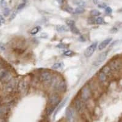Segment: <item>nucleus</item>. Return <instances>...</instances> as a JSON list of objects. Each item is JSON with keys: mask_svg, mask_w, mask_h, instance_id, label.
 <instances>
[{"mask_svg": "<svg viewBox=\"0 0 122 122\" xmlns=\"http://www.w3.org/2000/svg\"><path fill=\"white\" fill-rule=\"evenodd\" d=\"M5 23V19L3 15H0V26H2Z\"/></svg>", "mask_w": 122, "mask_h": 122, "instance_id": "34", "label": "nucleus"}, {"mask_svg": "<svg viewBox=\"0 0 122 122\" xmlns=\"http://www.w3.org/2000/svg\"><path fill=\"white\" fill-rule=\"evenodd\" d=\"M107 76L106 75L105 73H103V72L100 71V73H99V79L101 82H104L107 80Z\"/></svg>", "mask_w": 122, "mask_h": 122, "instance_id": "17", "label": "nucleus"}, {"mask_svg": "<svg viewBox=\"0 0 122 122\" xmlns=\"http://www.w3.org/2000/svg\"><path fill=\"white\" fill-rule=\"evenodd\" d=\"M75 109L77 112H81L83 109V104L80 100H77L75 101Z\"/></svg>", "mask_w": 122, "mask_h": 122, "instance_id": "13", "label": "nucleus"}, {"mask_svg": "<svg viewBox=\"0 0 122 122\" xmlns=\"http://www.w3.org/2000/svg\"><path fill=\"white\" fill-rule=\"evenodd\" d=\"M22 1H23V2H26V1H27V0H22Z\"/></svg>", "mask_w": 122, "mask_h": 122, "instance_id": "42", "label": "nucleus"}, {"mask_svg": "<svg viewBox=\"0 0 122 122\" xmlns=\"http://www.w3.org/2000/svg\"><path fill=\"white\" fill-rule=\"evenodd\" d=\"M71 30V31L73 33L75 34H80V32H79V30L77 28V27L75 26V24L73 26H71L69 27Z\"/></svg>", "mask_w": 122, "mask_h": 122, "instance_id": "19", "label": "nucleus"}, {"mask_svg": "<svg viewBox=\"0 0 122 122\" xmlns=\"http://www.w3.org/2000/svg\"><path fill=\"white\" fill-rule=\"evenodd\" d=\"M98 7L99 8H101V9H104L106 7V4L105 3H99L98 4Z\"/></svg>", "mask_w": 122, "mask_h": 122, "instance_id": "35", "label": "nucleus"}, {"mask_svg": "<svg viewBox=\"0 0 122 122\" xmlns=\"http://www.w3.org/2000/svg\"><path fill=\"white\" fill-rule=\"evenodd\" d=\"M9 14H10V9L8 8H4V11H3V15L5 16H9Z\"/></svg>", "mask_w": 122, "mask_h": 122, "instance_id": "26", "label": "nucleus"}, {"mask_svg": "<svg viewBox=\"0 0 122 122\" xmlns=\"http://www.w3.org/2000/svg\"><path fill=\"white\" fill-rule=\"evenodd\" d=\"M85 12V9L82 7H77L75 9V10L73 12L74 14H81Z\"/></svg>", "mask_w": 122, "mask_h": 122, "instance_id": "18", "label": "nucleus"}, {"mask_svg": "<svg viewBox=\"0 0 122 122\" xmlns=\"http://www.w3.org/2000/svg\"><path fill=\"white\" fill-rule=\"evenodd\" d=\"M61 102V98L57 94H53L49 97V103L51 105L57 106Z\"/></svg>", "mask_w": 122, "mask_h": 122, "instance_id": "9", "label": "nucleus"}, {"mask_svg": "<svg viewBox=\"0 0 122 122\" xmlns=\"http://www.w3.org/2000/svg\"><path fill=\"white\" fill-rule=\"evenodd\" d=\"M73 3L74 4L77 6L78 7H85L86 6V3L83 0H74L73 1Z\"/></svg>", "mask_w": 122, "mask_h": 122, "instance_id": "16", "label": "nucleus"}, {"mask_svg": "<svg viewBox=\"0 0 122 122\" xmlns=\"http://www.w3.org/2000/svg\"><path fill=\"white\" fill-rule=\"evenodd\" d=\"M111 41L112 38H108V39H105V40H104L103 42H101V43H100V45H98V49L100 51L104 49V48H106V46L110 43Z\"/></svg>", "mask_w": 122, "mask_h": 122, "instance_id": "11", "label": "nucleus"}, {"mask_svg": "<svg viewBox=\"0 0 122 122\" xmlns=\"http://www.w3.org/2000/svg\"><path fill=\"white\" fill-rule=\"evenodd\" d=\"M67 98H66L65 100V101H64V102H63V103H62V104H61V105H60V106L58 107V109H57V110L55 112V114H54V117H55L56 115V114H57V112L59 111V110H61V107H62L63 106H64V104H65V103H66V101H67Z\"/></svg>", "mask_w": 122, "mask_h": 122, "instance_id": "30", "label": "nucleus"}, {"mask_svg": "<svg viewBox=\"0 0 122 122\" xmlns=\"http://www.w3.org/2000/svg\"><path fill=\"white\" fill-rule=\"evenodd\" d=\"M88 22L90 24H94V23H95V18H94V17L89 18L88 19Z\"/></svg>", "mask_w": 122, "mask_h": 122, "instance_id": "33", "label": "nucleus"}, {"mask_svg": "<svg viewBox=\"0 0 122 122\" xmlns=\"http://www.w3.org/2000/svg\"><path fill=\"white\" fill-rule=\"evenodd\" d=\"M16 13H13L12 15H11V17L9 18V21H12V20H13L14 18L16 17Z\"/></svg>", "mask_w": 122, "mask_h": 122, "instance_id": "38", "label": "nucleus"}, {"mask_svg": "<svg viewBox=\"0 0 122 122\" xmlns=\"http://www.w3.org/2000/svg\"><path fill=\"white\" fill-rule=\"evenodd\" d=\"M97 45H98V43L95 42V43H92V45H90L89 47L87 48L85 52H84V56H85V57L89 58V57H90L93 55V54L94 53V52L95 51L96 49H97Z\"/></svg>", "mask_w": 122, "mask_h": 122, "instance_id": "3", "label": "nucleus"}, {"mask_svg": "<svg viewBox=\"0 0 122 122\" xmlns=\"http://www.w3.org/2000/svg\"><path fill=\"white\" fill-rule=\"evenodd\" d=\"M70 45H68V44H65V43H59L58 45H57L56 47L58 48H60V49H67L69 48Z\"/></svg>", "mask_w": 122, "mask_h": 122, "instance_id": "22", "label": "nucleus"}, {"mask_svg": "<svg viewBox=\"0 0 122 122\" xmlns=\"http://www.w3.org/2000/svg\"><path fill=\"white\" fill-rule=\"evenodd\" d=\"M5 112H6V110H5L4 107H0V116H2L4 114Z\"/></svg>", "mask_w": 122, "mask_h": 122, "instance_id": "37", "label": "nucleus"}, {"mask_svg": "<svg viewBox=\"0 0 122 122\" xmlns=\"http://www.w3.org/2000/svg\"><path fill=\"white\" fill-rule=\"evenodd\" d=\"M107 54H108V51H104V52L100 54V55L96 59L95 61L94 62V64H94V65L97 67V66H99L100 65H101V64L106 60V57H107Z\"/></svg>", "mask_w": 122, "mask_h": 122, "instance_id": "6", "label": "nucleus"}, {"mask_svg": "<svg viewBox=\"0 0 122 122\" xmlns=\"http://www.w3.org/2000/svg\"><path fill=\"white\" fill-rule=\"evenodd\" d=\"M18 90L20 94H25L28 90V83L25 80H21L18 84Z\"/></svg>", "mask_w": 122, "mask_h": 122, "instance_id": "10", "label": "nucleus"}, {"mask_svg": "<svg viewBox=\"0 0 122 122\" xmlns=\"http://www.w3.org/2000/svg\"><path fill=\"white\" fill-rule=\"evenodd\" d=\"M54 88L59 92H65L67 89V86L64 81L62 80H57L54 82Z\"/></svg>", "mask_w": 122, "mask_h": 122, "instance_id": "5", "label": "nucleus"}, {"mask_svg": "<svg viewBox=\"0 0 122 122\" xmlns=\"http://www.w3.org/2000/svg\"><path fill=\"white\" fill-rule=\"evenodd\" d=\"M63 54H64L65 56L70 57L74 55V52L71 50H67V51H65L63 53Z\"/></svg>", "mask_w": 122, "mask_h": 122, "instance_id": "24", "label": "nucleus"}, {"mask_svg": "<svg viewBox=\"0 0 122 122\" xmlns=\"http://www.w3.org/2000/svg\"><path fill=\"white\" fill-rule=\"evenodd\" d=\"M112 12V9H111L110 7L109 6H106L105 8V13L107 14V15H110Z\"/></svg>", "mask_w": 122, "mask_h": 122, "instance_id": "28", "label": "nucleus"}, {"mask_svg": "<svg viewBox=\"0 0 122 122\" xmlns=\"http://www.w3.org/2000/svg\"><path fill=\"white\" fill-rule=\"evenodd\" d=\"M57 31L59 33H65L69 31V28L65 25H57L56 26Z\"/></svg>", "mask_w": 122, "mask_h": 122, "instance_id": "14", "label": "nucleus"}, {"mask_svg": "<svg viewBox=\"0 0 122 122\" xmlns=\"http://www.w3.org/2000/svg\"><path fill=\"white\" fill-rule=\"evenodd\" d=\"M104 23V20L102 17H98L95 19V23L97 24H101Z\"/></svg>", "mask_w": 122, "mask_h": 122, "instance_id": "27", "label": "nucleus"}, {"mask_svg": "<svg viewBox=\"0 0 122 122\" xmlns=\"http://www.w3.org/2000/svg\"><path fill=\"white\" fill-rule=\"evenodd\" d=\"M0 49L1 50H5V45L4 43H0Z\"/></svg>", "mask_w": 122, "mask_h": 122, "instance_id": "40", "label": "nucleus"}, {"mask_svg": "<svg viewBox=\"0 0 122 122\" xmlns=\"http://www.w3.org/2000/svg\"><path fill=\"white\" fill-rule=\"evenodd\" d=\"M101 72H103L104 73H105V74L108 76H109L110 74V73H111L112 70L111 69H110V67H109V65H106L104 66L103 69H101Z\"/></svg>", "mask_w": 122, "mask_h": 122, "instance_id": "15", "label": "nucleus"}, {"mask_svg": "<svg viewBox=\"0 0 122 122\" xmlns=\"http://www.w3.org/2000/svg\"><path fill=\"white\" fill-rule=\"evenodd\" d=\"M16 87V82L15 81L10 80L8 82L6 83L4 91L7 94H11L13 92Z\"/></svg>", "mask_w": 122, "mask_h": 122, "instance_id": "4", "label": "nucleus"}, {"mask_svg": "<svg viewBox=\"0 0 122 122\" xmlns=\"http://www.w3.org/2000/svg\"><path fill=\"white\" fill-rule=\"evenodd\" d=\"M118 31V29L117 28H116V27H114L113 28H112L111 30H110V33H117Z\"/></svg>", "mask_w": 122, "mask_h": 122, "instance_id": "39", "label": "nucleus"}, {"mask_svg": "<svg viewBox=\"0 0 122 122\" xmlns=\"http://www.w3.org/2000/svg\"><path fill=\"white\" fill-rule=\"evenodd\" d=\"M12 75L11 73L7 69L2 68L0 69V80L3 82L7 83L11 80Z\"/></svg>", "mask_w": 122, "mask_h": 122, "instance_id": "1", "label": "nucleus"}, {"mask_svg": "<svg viewBox=\"0 0 122 122\" xmlns=\"http://www.w3.org/2000/svg\"><path fill=\"white\" fill-rule=\"evenodd\" d=\"M41 29V27L38 26H36L35 28H34L33 29H32V30L30 32V34L31 35H36L37 34V33L40 31V30Z\"/></svg>", "mask_w": 122, "mask_h": 122, "instance_id": "20", "label": "nucleus"}, {"mask_svg": "<svg viewBox=\"0 0 122 122\" xmlns=\"http://www.w3.org/2000/svg\"><path fill=\"white\" fill-rule=\"evenodd\" d=\"M40 80L46 84H51L53 79L51 73L48 71H44V72H42L40 74Z\"/></svg>", "mask_w": 122, "mask_h": 122, "instance_id": "2", "label": "nucleus"}, {"mask_svg": "<svg viewBox=\"0 0 122 122\" xmlns=\"http://www.w3.org/2000/svg\"><path fill=\"white\" fill-rule=\"evenodd\" d=\"M100 14H101L100 12H99V11H97V10H95V9L91 11L90 12V15L93 16H98V15H100Z\"/></svg>", "mask_w": 122, "mask_h": 122, "instance_id": "25", "label": "nucleus"}, {"mask_svg": "<svg viewBox=\"0 0 122 122\" xmlns=\"http://www.w3.org/2000/svg\"><path fill=\"white\" fill-rule=\"evenodd\" d=\"M26 6V4L24 3H22V4H20L19 6H18V8H17V10H18V11L21 10L23 8H24V6Z\"/></svg>", "mask_w": 122, "mask_h": 122, "instance_id": "36", "label": "nucleus"}, {"mask_svg": "<svg viewBox=\"0 0 122 122\" xmlns=\"http://www.w3.org/2000/svg\"><path fill=\"white\" fill-rule=\"evenodd\" d=\"M7 2L5 1V0H1L0 1V6H1V8L4 9V8H6L7 7Z\"/></svg>", "mask_w": 122, "mask_h": 122, "instance_id": "29", "label": "nucleus"}, {"mask_svg": "<svg viewBox=\"0 0 122 122\" xmlns=\"http://www.w3.org/2000/svg\"><path fill=\"white\" fill-rule=\"evenodd\" d=\"M109 67H110L112 70L118 71L122 68V61H121L120 59H118L112 60L110 62Z\"/></svg>", "mask_w": 122, "mask_h": 122, "instance_id": "7", "label": "nucleus"}, {"mask_svg": "<svg viewBox=\"0 0 122 122\" xmlns=\"http://www.w3.org/2000/svg\"><path fill=\"white\" fill-rule=\"evenodd\" d=\"M66 23L68 25V26H73L74 24H75V21H73V20H69L66 21Z\"/></svg>", "mask_w": 122, "mask_h": 122, "instance_id": "31", "label": "nucleus"}, {"mask_svg": "<svg viewBox=\"0 0 122 122\" xmlns=\"http://www.w3.org/2000/svg\"><path fill=\"white\" fill-rule=\"evenodd\" d=\"M63 62H58V63H56V64H54L51 67L53 69H58L61 68V67L63 66Z\"/></svg>", "mask_w": 122, "mask_h": 122, "instance_id": "23", "label": "nucleus"}, {"mask_svg": "<svg viewBox=\"0 0 122 122\" xmlns=\"http://www.w3.org/2000/svg\"><path fill=\"white\" fill-rule=\"evenodd\" d=\"M91 96V92L89 87H84L81 90V97L83 101H85L90 98Z\"/></svg>", "mask_w": 122, "mask_h": 122, "instance_id": "8", "label": "nucleus"}, {"mask_svg": "<svg viewBox=\"0 0 122 122\" xmlns=\"http://www.w3.org/2000/svg\"><path fill=\"white\" fill-rule=\"evenodd\" d=\"M73 114H74V112H73V109L71 107H68L65 112L66 118H67V120H71L73 117Z\"/></svg>", "mask_w": 122, "mask_h": 122, "instance_id": "12", "label": "nucleus"}, {"mask_svg": "<svg viewBox=\"0 0 122 122\" xmlns=\"http://www.w3.org/2000/svg\"><path fill=\"white\" fill-rule=\"evenodd\" d=\"M56 107V106L51 105V106L48 107V109H47V110H46V114H47V115H50L51 114H52V113L54 112V110H55Z\"/></svg>", "mask_w": 122, "mask_h": 122, "instance_id": "21", "label": "nucleus"}, {"mask_svg": "<svg viewBox=\"0 0 122 122\" xmlns=\"http://www.w3.org/2000/svg\"><path fill=\"white\" fill-rule=\"evenodd\" d=\"M58 3H59L60 4H62L64 2V0H57Z\"/></svg>", "mask_w": 122, "mask_h": 122, "instance_id": "41", "label": "nucleus"}, {"mask_svg": "<svg viewBox=\"0 0 122 122\" xmlns=\"http://www.w3.org/2000/svg\"><path fill=\"white\" fill-rule=\"evenodd\" d=\"M64 9L65 10V11H67V12H69V13H72V12H73V8L72 7H70V6H67Z\"/></svg>", "mask_w": 122, "mask_h": 122, "instance_id": "32", "label": "nucleus"}]
</instances>
